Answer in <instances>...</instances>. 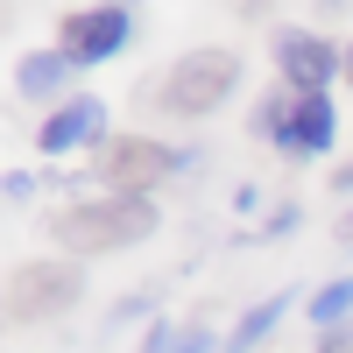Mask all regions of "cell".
<instances>
[{
	"instance_id": "obj_3",
	"label": "cell",
	"mask_w": 353,
	"mask_h": 353,
	"mask_svg": "<svg viewBox=\"0 0 353 353\" xmlns=\"http://www.w3.org/2000/svg\"><path fill=\"white\" fill-rule=\"evenodd\" d=\"M78 297V269H50V261H36V269H14L8 283V318L14 325H36V318L64 311Z\"/></svg>"
},
{
	"instance_id": "obj_8",
	"label": "cell",
	"mask_w": 353,
	"mask_h": 353,
	"mask_svg": "<svg viewBox=\"0 0 353 353\" xmlns=\"http://www.w3.org/2000/svg\"><path fill=\"white\" fill-rule=\"evenodd\" d=\"M99 128H106V106H99V99H71L64 113H50V121H43V149L64 156V149H78V141H92Z\"/></svg>"
},
{
	"instance_id": "obj_7",
	"label": "cell",
	"mask_w": 353,
	"mask_h": 353,
	"mask_svg": "<svg viewBox=\"0 0 353 353\" xmlns=\"http://www.w3.org/2000/svg\"><path fill=\"white\" fill-rule=\"evenodd\" d=\"M276 57H283V71H290V85H304V99H318V85H332V43H318V36H304V28H283L276 36Z\"/></svg>"
},
{
	"instance_id": "obj_14",
	"label": "cell",
	"mask_w": 353,
	"mask_h": 353,
	"mask_svg": "<svg viewBox=\"0 0 353 353\" xmlns=\"http://www.w3.org/2000/svg\"><path fill=\"white\" fill-rule=\"evenodd\" d=\"M346 71H353V57H346Z\"/></svg>"
},
{
	"instance_id": "obj_10",
	"label": "cell",
	"mask_w": 353,
	"mask_h": 353,
	"mask_svg": "<svg viewBox=\"0 0 353 353\" xmlns=\"http://www.w3.org/2000/svg\"><path fill=\"white\" fill-rule=\"evenodd\" d=\"M276 318H283V297H269V304H254V311L241 318V325H233V339H226V346H233V353H248V346H254L261 332L276 325Z\"/></svg>"
},
{
	"instance_id": "obj_11",
	"label": "cell",
	"mask_w": 353,
	"mask_h": 353,
	"mask_svg": "<svg viewBox=\"0 0 353 353\" xmlns=\"http://www.w3.org/2000/svg\"><path fill=\"white\" fill-rule=\"evenodd\" d=\"M346 311H353V283H325V290L311 297V318H318L325 332H332V318H346Z\"/></svg>"
},
{
	"instance_id": "obj_9",
	"label": "cell",
	"mask_w": 353,
	"mask_h": 353,
	"mask_svg": "<svg viewBox=\"0 0 353 353\" xmlns=\"http://www.w3.org/2000/svg\"><path fill=\"white\" fill-rule=\"evenodd\" d=\"M64 71H71V57L64 50H43V57H28V64H21V85H28V92H57V85H64Z\"/></svg>"
},
{
	"instance_id": "obj_5",
	"label": "cell",
	"mask_w": 353,
	"mask_h": 353,
	"mask_svg": "<svg viewBox=\"0 0 353 353\" xmlns=\"http://www.w3.org/2000/svg\"><path fill=\"white\" fill-rule=\"evenodd\" d=\"M176 163H184V156H170L163 141H141V134H121V141H106V149H99V176H106V184H121L128 198H134L141 184H156L163 170H176Z\"/></svg>"
},
{
	"instance_id": "obj_6",
	"label": "cell",
	"mask_w": 353,
	"mask_h": 353,
	"mask_svg": "<svg viewBox=\"0 0 353 353\" xmlns=\"http://www.w3.org/2000/svg\"><path fill=\"white\" fill-rule=\"evenodd\" d=\"M128 43V8H85L64 21V57L71 64H106Z\"/></svg>"
},
{
	"instance_id": "obj_4",
	"label": "cell",
	"mask_w": 353,
	"mask_h": 353,
	"mask_svg": "<svg viewBox=\"0 0 353 353\" xmlns=\"http://www.w3.org/2000/svg\"><path fill=\"white\" fill-rule=\"evenodd\" d=\"M332 106L325 99H290V106H261V134H276L283 149H297V156H318V149H332Z\"/></svg>"
},
{
	"instance_id": "obj_13",
	"label": "cell",
	"mask_w": 353,
	"mask_h": 353,
	"mask_svg": "<svg viewBox=\"0 0 353 353\" xmlns=\"http://www.w3.org/2000/svg\"><path fill=\"white\" fill-rule=\"evenodd\" d=\"M318 346H325V353H353V325H332V332L318 339Z\"/></svg>"
},
{
	"instance_id": "obj_2",
	"label": "cell",
	"mask_w": 353,
	"mask_h": 353,
	"mask_svg": "<svg viewBox=\"0 0 353 353\" xmlns=\"http://www.w3.org/2000/svg\"><path fill=\"white\" fill-rule=\"evenodd\" d=\"M233 78H241V57H226V50H198V57H184V64L170 71L163 106H170V113H212V106L233 92Z\"/></svg>"
},
{
	"instance_id": "obj_12",
	"label": "cell",
	"mask_w": 353,
	"mask_h": 353,
	"mask_svg": "<svg viewBox=\"0 0 353 353\" xmlns=\"http://www.w3.org/2000/svg\"><path fill=\"white\" fill-rule=\"evenodd\" d=\"M141 353H212V339H205V332H149Z\"/></svg>"
},
{
	"instance_id": "obj_1",
	"label": "cell",
	"mask_w": 353,
	"mask_h": 353,
	"mask_svg": "<svg viewBox=\"0 0 353 353\" xmlns=\"http://www.w3.org/2000/svg\"><path fill=\"white\" fill-rule=\"evenodd\" d=\"M149 198H99V205H71L64 219H57V241H64L71 254H106V248H134L149 241Z\"/></svg>"
}]
</instances>
